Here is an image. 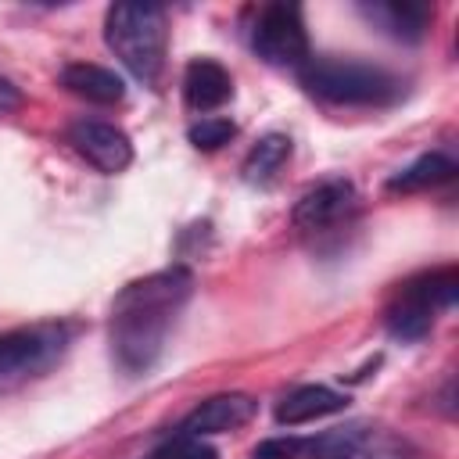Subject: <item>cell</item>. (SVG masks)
Segmentation results:
<instances>
[{
	"mask_svg": "<svg viewBox=\"0 0 459 459\" xmlns=\"http://www.w3.org/2000/svg\"><path fill=\"white\" fill-rule=\"evenodd\" d=\"M190 294H194V273L183 265H169L151 276H140L115 294L108 316V344L115 366L126 377H143L158 366Z\"/></svg>",
	"mask_w": 459,
	"mask_h": 459,
	"instance_id": "obj_1",
	"label": "cell"
},
{
	"mask_svg": "<svg viewBox=\"0 0 459 459\" xmlns=\"http://www.w3.org/2000/svg\"><path fill=\"white\" fill-rule=\"evenodd\" d=\"M298 82L308 97L337 108H387L405 97V79H398L394 72L337 54H308L298 68Z\"/></svg>",
	"mask_w": 459,
	"mask_h": 459,
	"instance_id": "obj_2",
	"label": "cell"
},
{
	"mask_svg": "<svg viewBox=\"0 0 459 459\" xmlns=\"http://www.w3.org/2000/svg\"><path fill=\"white\" fill-rule=\"evenodd\" d=\"M104 43L122 61V68L143 82L158 86L169 54V14L158 4H111L104 14Z\"/></svg>",
	"mask_w": 459,
	"mask_h": 459,
	"instance_id": "obj_3",
	"label": "cell"
},
{
	"mask_svg": "<svg viewBox=\"0 0 459 459\" xmlns=\"http://www.w3.org/2000/svg\"><path fill=\"white\" fill-rule=\"evenodd\" d=\"M455 294H459L455 265L423 269L391 290L384 305V330L394 341H423L434 326V316L455 305Z\"/></svg>",
	"mask_w": 459,
	"mask_h": 459,
	"instance_id": "obj_4",
	"label": "cell"
},
{
	"mask_svg": "<svg viewBox=\"0 0 459 459\" xmlns=\"http://www.w3.org/2000/svg\"><path fill=\"white\" fill-rule=\"evenodd\" d=\"M72 337H75V326L61 319L4 330L0 333V387L47 373L54 362H61Z\"/></svg>",
	"mask_w": 459,
	"mask_h": 459,
	"instance_id": "obj_5",
	"label": "cell"
},
{
	"mask_svg": "<svg viewBox=\"0 0 459 459\" xmlns=\"http://www.w3.org/2000/svg\"><path fill=\"white\" fill-rule=\"evenodd\" d=\"M251 50L276 68H301L308 57V29L298 4H262L247 22Z\"/></svg>",
	"mask_w": 459,
	"mask_h": 459,
	"instance_id": "obj_6",
	"label": "cell"
},
{
	"mask_svg": "<svg viewBox=\"0 0 459 459\" xmlns=\"http://www.w3.org/2000/svg\"><path fill=\"white\" fill-rule=\"evenodd\" d=\"M68 143L100 172L115 176V172H126L133 165V140L126 136V129L111 126V122H100V118H75L68 122L65 129Z\"/></svg>",
	"mask_w": 459,
	"mask_h": 459,
	"instance_id": "obj_7",
	"label": "cell"
},
{
	"mask_svg": "<svg viewBox=\"0 0 459 459\" xmlns=\"http://www.w3.org/2000/svg\"><path fill=\"white\" fill-rule=\"evenodd\" d=\"M355 204H359V194H355L351 179L333 176V179H323V183L308 186V190L298 197L290 219H294L298 230L319 233V230H330V226L344 222V219L355 212Z\"/></svg>",
	"mask_w": 459,
	"mask_h": 459,
	"instance_id": "obj_8",
	"label": "cell"
},
{
	"mask_svg": "<svg viewBox=\"0 0 459 459\" xmlns=\"http://www.w3.org/2000/svg\"><path fill=\"white\" fill-rule=\"evenodd\" d=\"M258 412V402L244 391H226V394H212L201 405H194L186 412V420L179 423L176 434L183 437H208V434H230L240 430L244 423H251Z\"/></svg>",
	"mask_w": 459,
	"mask_h": 459,
	"instance_id": "obj_9",
	"label": "cell"
},
{
	"mask_svg": "<svg viewBox=\"0 0 459 459\" xmlns=\"http://www.w3.org/2000/svg\"><path fill=\"white\" fill-rule=\"evenodd\" d=\"M344 409H348V394H341L326 384H301L276 402L273 416L280 427H301V423H312V420H323V416H333Z\"/></svg>",
	"mask_w": 459,
	"mask_h": 459,
	"instance_id": "obj_10",
	"label": "cell"
},
{
	"mask_svg": "<svg viewBox=\"0 0 459 459\" xmlns=\"http://www.w3.org/2000/svg\"><path fill=\"white\" fill-rule=\"evenodd\" d=\"M233 97V79L215 57H194L183 68V100L190 111H215Z\"/></svg>",
	"mask_w": 459,
	"mask_h": 459,
	"instance_id": "obj_11",
	"label": "cell"
},
{
	"mask_svg": "<svg viewBox=\"0 0 459 459\" xmlns=\"http://www.w3.org/2000/svg\"><path fill=\"white\" fill-rule=\"evenodd\" d=\"M359 14L391 39L420 43L434 11L427 4H359Z\"/></svg>",
	"mask_w": 459,
	"mask_h": 459,
	"instance_id": "obj_12",
	"label": "cell"
},
{
	"mask_svg": "<svg viewBox=\"0 0 459 459\" xmlns=\"http://www.w3.org/2000/svg\"><path fill=\"white\" fill-rule=\"evenodd\" d=\"M308 459H380L377 434L366 423H344L333 430H323L319 437H308L305 448Z\"/></svg>",
	"mask_w": 459,
	"mask_h": 459,
	"instance_id": "obj_13",
	"label": "cell"
},
{
	"mask_svg": "<svg viewBox=\"0 0 459 459\" xmlns=\"http://www.w3.org/2000/svg\"><path fill=\"white\" fill-rule=\"evenodd\" d=\"M61 86L90 104H118L126 97V82L122 75H115L104 65L93 61H72L61 68Z\"/></svg>",
	"mask_w": 459,
	"mask_h": 459,
	"instance_id": "obj_14",
	"label": "cell"
},
{
	"mask_svg": "<svg viewBox=\"0 0 459 459\" xmlns=\"http://www.w3.org/2000/svg\"><path fill=\"white\" fill-rule=\"evenodd\" d=\"M455 176V158L445 154V151H430V154H420L416 161H409L405 169H398L394 176H387V194H420V190H430V186H441Z\"/></svg>",
	"mask_w": 459,
	"mask_h": 459,
	"instance_id": "obj_15",
	"label": "cell"
},
{
	"mask_svg": "<svg viewBox=\"0 0 459 459\" xmlns=\"http://www.w3.org/2000/svg\"><path fill=\"white\" fill-rule=\"evenodd\" d=\"M287 158H290V136H283V133H265V136L255 140V147L247 151L240 172H244V179H247L251 186H269V183L276 179V172L287 165Z\"/></svg>",
	"mask_w": 459,
	"mask_h": 459,
	"instance_id": "obj_16",
	"label": "cell"
},
{
	"mask_svg": "<svg viewBox=\"0 0 459 459\" xmlns=\"http://www.w3.org/2000/svg\"><path fill=\"white\" fill-rule=\"evenodd\" d=\"M237 136V126L222 115H204L197 118L190 129H186V140L197 147V151H219L222 143H230Z\"/></svg>",
	"mask_w": 459,
	"mask_h": 459,
	"instance_id": "obj_17",
	"label": "cell"
},
{
	"mask_svg": "<svg viewBox=\"0 0 459 459\" xmlns=\"http://www.w3.org/2000/svg\"><path fill=\"white\" fill-rule=\"evenodd\" d=\"M308 437H294V434H280V437H265L251 448V459H305Z\"/></svg>",
	"mask_w": 459,
	"mask_h": 459,
	"instance_id": "obj_18",
	"label": "cell"
},
{
	"mask_svg": "<svg viewBox=\"0 0 459 459\" xmlns=\"http://www.w3.org/2000/svg\"><path fill=\"white\" fill-rule=\"evenodd\" d=\"M18 104V93L11 90V82H0V111L4 108H14Z\"/></svg>",
	"mask_w": 459,
	"mask_h": 459,
	"instance_id": "obj_19",
	"label": "cell"
}]
</instances>
